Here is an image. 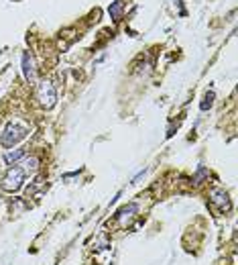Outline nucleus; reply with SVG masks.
<instances>
[{
  "instance_id": "obj_1",
  "label": "nucleus",
  "mask_w": 238,
  "mask_h": 265,
  "mask_svg": "<svg viewBox=\"0 0 238 265\" xmlns=\"http://www.w3.org/2000/svg\"><path fill=\"white\" fill-rule=\"evenodd\" d=\"M25 172L21 168H8L6 174L2 176V179H0V188H2L4 192L12 194V192H19L25 184Z\"/></svg>"
},
{
  "instance_id": "obj_2",
  "label": "nucleus",
  "mask_w": 238,
  "mask_h": 265,
  "mask_svg": "<svg viewBox=\"0 0 238 265\" xmlns=\"http://www.w3.org/2000/svg\"><path fill=\"white\" fill-rule=\"evenodd\" d=\"M37 100H39V106L45 110H51L57 104V90L51 82H41L37 86Z\"/></svg>"
},
{
  "instance_id": "obj_3",
  "label": "nucleus",
  "mask_w": 238,
  "mask_h": 265,
  "mask_svg": "<svg viewBox=\"0 0 238 265\" xmlns=\"http://www.w3.org/2000/svg\"><path fill=\"white\" fill-rule=\"evenodd\" d=\"M27 137V129L23 125H16V123H8L0 135V145L2 147H12L19 141H23Z\"/></svg>"
},
{
  "instance_id": "obj_4",
  "label": "nucleus",
  "mask_w": 238,
  "mask_h": 265,
  "mask_svg": "<svg viewBox=\"0 0 238 265\" xmlns=\"http://www.w3.org/2000/svg\"><path fill=\"white\" fill-rule=\"evenodd\" d=\"M210 202L222 212H230L232 204H230V198H228V192L222 190V188H212L210 190Z\"/></svg>"
},
{
  "instance_id": "obj_5",
  "label": "nucleus",
  "mask_w": 238,
  "mask_h": 265,
  "mask_svg": "<svg viewBox=\"0 0 238 265\" xmlns=\"http://www.w3.org/2000/svg\"><path fill=\"white\" fill-rule=\"evenodd\" d=\"M137 212H139V204L130 202V204H126V206H122L120 210H118V212L114 214V219H116V222L120 224L122 228H126V226L130 224V221L137 217Z\"/></svg>"
},
{
  "instance_id": "obj_6",
  "label": "nucleus",
  "mask_w": 238,
  "mask_h": 265,
  "mask_svg": "<svg viewBox=\"0 0 238 265\" xmlns=\"http://www.w3.org/2000/svg\"><path fill=\"white\" fill-rule=\"evenodd\" d=\"M21 65H23V76L29 84H35V78H37V72H35V61H33V55L29 51L23 53V59H21Z\"/></svg>"
},
{
  "instance_id": "obj_7",
  "label": "nucleus",
  "mask_w": 238,
  "mask_h": 265,
  "mask_svg": "<svg viewBox=\"0 0 238 265\" xmlns=\"http://www.w3.org/2000/svg\"><path fill=\"white\" fill-rule=\"evenodd\" d=\"M25 155H27L25 149H8V151L2 155V161H4L6 165H16Z\"/></svg>"
},
{
  "instance_id": "obj_8",
  "label": "nucleus",
  "mask_w": 238,
  "mask_h": 265,
  "mask_svg": "<svg viewBox=\"0 0 238 265\" xmlns=\"http://www.w3.org/2000/svg\"><path fill=\"white\" fill-rule=\"evenodd\" d=\"M21 170L25 172V174H35L37 170H39V157H35V155H25L23 159H21Z\"/></svg>"
},
{
  "instance_id": "obj_9",
  "label": "nucleus",
  "mask_w": 238,
  "mask_h": 265,
  "mask_svg": "<svg viewBox=\"0 0 238 265\" xmlns=\"http://www.w3.org/2000/svg\"><path fill=\"white\" fill-rule=\"evenodd\" d=\"M122 8H124V0H116L108 6V14L112 21H120V14H122Z\"/></svg>"
},
{
  "instance_id": "obj_10",
  "label": "nucleus",
  "mask_w": 238,
  "mask_h": 265,
  "mask_svg": "<svg viewBox=\"0 0 238 265\" xmlns=\"http://www.w3.org/2000/svg\"><path fill=\"white\" fill-rule=\"evenodd\" d=\"M214 98H216V94L210 90V92H206V96H203V102H201V112H206V110H210L212 108V104H214Z\"/></svg>"
},
{
  "instance_id": "obj_11",
  "label": "nucleus",
  "mask_w": 238,
  "mask_h": 265,
  "mask_svg": "<svg viewBox=\"0 0 238 265\" xmlns=\"http://www.w3.org/2000/svg\"><path fill=\"white\" fill-rule=\"evenodd\" d=\"M203 177H208V170L201 165V168H198V172H196V176H194V184H196V186L201 184V179H203Z\"/></svg>"
}]
</instances>
